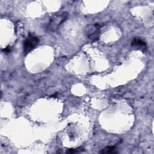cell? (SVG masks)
Wrapping results in <instances>:
<instances>
[{"mask_svg":"<svg viewBox=\"0 0 154 154\" xmlns=\"http://www.w3.org/2000/svg\"><path fill=\"white\" fill-rule=\"evenodd\" d=\"M39 40L38 37L31 34H29L23 42V52L25 54L29 53L35 48Z\"/></svg>","mask_w":154,"mask_h":154,"instance_id":"3957f363","label":"cell"},{"mask_svg":"<svg viewBox=\"0 0 154 154\" xmlns=\"http://www.w3.org/2000/svg\"><path fill=\"white\" fill-rule=\"evenodd\" d=\"M102 25L100 23H92L86 26L85 33L86 36L93 41L97 40L100 36V29Z\"/></svg>","mask_w":154,"mask_h":154,"instance_id":"7a4b0ae2","label":"cell"},{"mask_svg":"<svg viewBox=\"0 0 154 154\" xmlns=\"http://www.w3.org/2000/svg\"><path fill=\"white\" fill-rule=\"evenodd\" d=\"M131 45L133 46H136L138 48L145 49L146 48V43L141 40L140 38H134L131 42Z\"/></svg>","mask_w":154,"mask_h":154,"instance_id":"277c9868","label":"cell"},{"mask_svg":"<svg viewBox=\"0 0 154 154\" xmlns=\"http://www.w3.org/2000/svg\"><path fill=\"white\" fill-rule=\"evenodd\" d=\"M81 148H78V149H70L68 150H67L66 153H79L82 151Z\"/></svg>","mask_w":154,"mask_h":154,"instance_id":"8992f818","label":"cell"},{"mask_svg":"<svg viewBox=\"0 0 154 154\" xmlns=\"http://www.w3.org/2000/svg\"><path fill=\"white\" fill-rule=\"evenodd\" d=\"M67 14H68L66 12H62L57 13L52 16L48 23L47 29L51 32L57 30L61 23L66 20Z\"/></svg>","mask_w":154,"mask_h":154,"instance_id":"6da1fadb","label":"cell"},{"mask_svg":"<svg viewBox=\"0 0 154 154\" xmlns=\"http://www.w3.org/2000/svg\"><path fill=\"white\" fill-rule=\"evenodd\" d=\"M100 153H116L117 152L114 146H108L100 150Z\"/></svg>","mask_w":154,"mask_h":154,"instance_id":"5b68a950","label":"cell"},{"mask_svg":"<svg viewBox=\"0 0 154 154\" xmlns=\"http://www.w3.org/2000/svg\"><path fill=\"white\" fill-rule=\"evenodd\" d=\"M2 51L5 52H9L11 51V48H10V46H7L5 48H4V49H2Z\"/></svg>","mask_w":154,"mask_h":154,"instance_id":"52a82bcc","label":"cell"}]
</instances>
